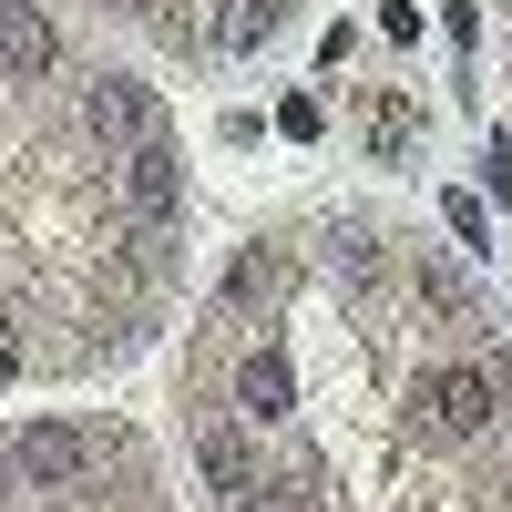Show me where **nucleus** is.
Instances as JSON below:
<instances>
[{
  "label": "nucleus",
  "instance_id": "7ed1b4c3",
  "mask_svg": "<svg viewBox=\"0 0 512 512\" xmlns=\"http://www.w3.org/2000/svg\"><path fill=\"white\" fill-rule=\"evenodd\" d=\"M123 205H134L144 226H164V216L185 205V154L164 144V134H144L134 154H123Z\"/></svg>",
  "mask_w": 512,
  "mask_h": 512
},
{
  "label": "nucleus",
  "instance_id": "9b49d317",
  "mask_svg": "<svg viewBox=\"0 0 512 512\" xmlns=\"http://www.w3.org/2000/svg\"><path fill=\"white\" fill-rule=\"evenodd\" d=\"M11 482H21V472H11V441H0V502H11Z\"/></svg>",
  "mask_w": 512,
  "mask_h": 512
},
{
  "label": "nucleus",
  "instance_id": "f257e3e1",
  "mask_svg": "<svg viewBox=\"0 0 512 512\" xmlns=\"http://www.w3.org/2000/svg\"><path fill=\"white\" fill-rule=\"evenodd\" d=\"M420 410H431V431H441V441H482V431H492V410H502V390H492V369L451 359V369L420 379Z\"/></svg>",
  "mask_w": 512,
  "mask_h": 512
},
{
  "label": "nucleus",
  "instance_id": "6e6552de",
  "mask_svg": "<svg viewBox=\"0 0 512 512\" xmlns=\"http://www.w3.org/2000/svg\"><path fill=\"white\" fill-rule=\"evenodd\" d=\"M277 11H287V0H236V21H226V41H236V52H256V41L277 31Z\"/></svg>",
  "mask_w": 512,
  "mask_h": 512
},
{
  "label": "nucleus",
  "instance_id": "0eeeda50",
  "mask_svg": "<svg viewBox=\"0 0 512 512\" xmlns=\"http://www.w3.org/2000/svg\"><path fill=\"white\" fill-rule=\"evenodd\" d=\"M195 461H205V482H216L226 502H246V492H256V472H246V441H236V431H205V441H195Z\"/></svg>",
  "mask_w": 512,
  "mask_h": 512
},
{
  "label": "nucleus",
  "instance_id": "423d86ee",
  "mask_svg": "<svg viewBox=\"0 0 512 512\" xmlns=\"http://www.w3.org/2000/svg\"><path fill=\"white\" fill-rule=\"evenodd\" d=\"M236 410H246V420H287V410H297V369H287L277 349H246V369H236Z\"/></svg>",
  "mask_w": 512,
  "mask_h": 512
},
{
  "label": "nucleus",
  "instance_id": "39448f33",
  "mask_svg": "<svg viewBox=\"0 0 512 512\" xmlns=\"http://www.w3.org/2000/svg\"><path fill=\"white\" fill-rule=\"evenodd\" d=\"M0 62H11L21 82H41V72H52V62H62V31H52V21H41V11H31V0H0Z\"/></svg>",
  "mask_w": 512,
  "mask_h": 512
},
{
  "label": "nucleus",
  "instance_id": "f03ea898",
  "mask_svg": "<svg viewBox=\"0 0 512 512\" xmlns=\"http://www.w3.org/2000/svg\"><path fill=\"white\" fill-rule=\"evenodd\" d=\"M11 472H21V492H72L82 472H93V441H82L72 420H31V431L11 441Z\"/></svg>",
  "mask_w": 512,
  "mask_h": 512
},
{
  "label": "nucleus",
  "instance_id": "9d476101",
  "mask_svg": "<svg viewBox=\"0 0 512 512\" xmlns=\"http://www.w3.org/2000/svg\"><path fill=\"white\" fill-rule=\"evenodd\" d=\"M236 512H297V492H267V482H256V492H246Z\"/></svg>",
  "mask_w": 512,
  "mask_h": 512
},
{
  "label": "nucleus",
  "instance_id": "f8f14e48",
  "mask_svg": "<svg viewBox=\"0 0 512 512\" xmlns=\"http://www.w3.org/2000/svg\"><path fill=\"white\" fill-rule=\"evenodd\" d=\"M11 359H21V349H11V328H0V379H11Z\"/></svg>",
  "mask_w": 512,
  "mask_h": 512
},
{
  "label": "nucleus",
  "instance_id": "20e7f679",
  "mask_svg": "<svg viewBox=\"0 0 512 512\" xmlns=\"http://www.w3.org/2000/svg\"><path fill=\"white\" fill-rule=\"evenodd\" d=\"M82 123L113 144V154H134L144 134H154V103H144V82H123V72H93L82 82Z\"/></svg>",
  "mask_w": 512,
  "mask_h": 512
},
{
  "label": "nucleus",
  "instance_id": "1a4fd4ad",
  "mask_svg": "<svg viewBox=\"0 0 512 512\" xmlns=\"http://www.w3.org/2000/svg\"><path fill=\"white\" fill-rule=\"evenodd\" d=\"M441 216H451L461 246H482V236H492V226H482V195H441Z\"/></svg>",
  "mask_w": 512,
  "mask_h": 512
}]
</instances>
